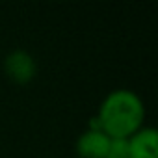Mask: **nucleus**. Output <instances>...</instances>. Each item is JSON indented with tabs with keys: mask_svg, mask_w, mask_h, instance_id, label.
<instances>
[{
	"mask_svg": "<svg viewBox=\"0 0 158 158\" xmlns=\"http://www.w3.org/2000/svg\"><path fill=\"white\" fill-rule=\"evenodd\" d=\"M145 115L147 110L143 99L132 89L117 88L101 101L93 117L99 130L110 139H128L145 127Z\"/></svg>",
	"mask_w": 158,
	"mask_h": 158,
	"instance_id": "obj_1",
	"label": "nucleus"
},
{
	"mask_svg": "<svg viewBox=\"0 0 158 158\" xmlns=\"http://www.w3.org/2000/svg\"><path fill=\"white\" fill-rule=\"evenodd\" d=\"M110 138L97 128H86L76 138L74 152L78 158H106L110 149Z\"/></svg>",
	"mask_w": 158,
	"mask_h": 158,
	"instance_id": "obj_3",
	"label": "nucleus"
},
{
	"mask_svg": "<svg viewBox=\"0 0 158 158\" xmlns=\"http://www.w3.org/2000/svg\"><path fill=\"white\" fill-rule=\"evenodd\" d=\"M106 158H128L127 139H112V141H110V149H108V156H106Z\"/></svg>",
	"mask_w": 158,
	"mask_h": 158,
	"instance_id": "obj_5",
	"label": "nucleus"
},
{
	"mask_svg": "<svg viewBox=\"0 0 158 158\" xmlns=\"http://www.w3.org/2000/svg\"><path fill=\"white\" fill-rule=\"evenodd\" d=\"M128 158H158V132L154 127H143L127 139Z\"/></svg>",
	"mask_w": 158,
	"mask_h": 158,
	"instance_id": "obj_4",
	"label": "nucleus"
},
{
	"mask_svg": "<svg viewBox=\"0 0 158 158\" xmlns=\"http://www.w3.org/2000/svg\"><path fill=\"white\" fill-rule=\"evenodd\" d=\"M4 73L15 84H30L37 74V61L35 58L23 48H15L6 54L4 58Z\"/></svg>",
	"mask_w": 158,
	"mask_h": 158,
	"instance_id": "obj_2",
	"label": "nucleus"
}]
</instances>
